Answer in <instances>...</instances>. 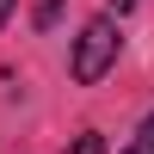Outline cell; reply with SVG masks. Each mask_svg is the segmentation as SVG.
Returning a JSON list of instances; mask_svg holds the SVG:
<instances>
[{
  "mask_svg": "<svg viewBox=\"0 0 154 154\" xmlns=\"http://www.w3.org/2000/svg\"><path fill=\"white\" fill-rule=\"evenodd\" d=\"M56 12H62V0H37V31H49V25H56Z\"/></svg>",
  "mask_w": 154,
  "mask_h": 154,
  "instance_id": "obj_4",
  "label": "cell"
},
{
  "mask_svg": "<svg viewBox=\"0 0 154 154\" xmlns=\"http://www.w3.org/2000/svg\"><path fill=\"white\" fill-rule=\"evenodd\" d=\"M68 154H105V136H99V130H86V136H74V148Z\"/></svg>",
  "mask_w": 154,
  "mask_h": 154,
  "instance_id": "obj_3",
  "label": "cell"
},
{
  "mask_svg": "<svg viewBox=\"0 0 154 154\" xmlns=\"http://www.w3.org/2000/svg\"><path fill=\"white\" fill-rule=\"evenodd\" d=\"M130 6H136V0H111V12H130Z\"/></svg>",
  "mask_w": 154,
  "mask_h": 154,
  "instance_id": "obj_6",
  "label": "cell"
},
{
  "mask_svg": "<svg viewBox=\"0 0 154 154\" xmlns=\"http://www.w3.org/2000/svg\"><path fill=\"white\" fill-rule=\"evenodd\" d=\"M123 154H154V111L142 117V130H136L130 142H123Z\"/></svg>",
  "mask_w": 154,
  "mask_h": 154,
  "instance_id": "obj_2",
  "label": "cell"
},
{
  "mask_svg": "<svg viewBox=\"0 0 154 154\" xmlns=\"http://www.w3.org/2000/svg\"><path fill=\"white\" fill-rule=\"evenodd\" d=\"M12 6H19V0H0V25H6V12H12Z\"/></svg>",
  "mask_w": 154,
  "mask_h": 154,
  "instance_id": "obj_5",
  "label": "cell"
},
{
  "mask_svg": "<svg viewBox=\"0 0 154 154\" xmlns=\"http://www.w3.org/2000/svg\"><path fill=\"white\" fill-rule=\"evenodd\" d=\"M117 43H123V37H117V19H111V12L93 19V25L80 31V43H74V80H80V86L105 80V68L117 62Z\"/></svg>",
  "mask_w": 154,
  "mask_h": 154,
  "instance_id": "obj_1",
  "label": "cell"
}]
</instances>
